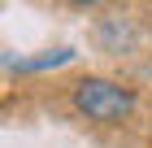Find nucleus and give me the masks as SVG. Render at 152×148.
<instances>
[{"mask_svg": "<svg viewBox=\"0 0 152 148\" xmlns=\"http://www.w3.org/2000/svg\"><path fill=\"white\" fill-rule=\"evenodd\" d=\"M74 109L91 122H122L135 109V91L113 79H78L74 83Z\"/></svg>", "mask_w": 152, "mask_h": 148, "instance_id": "obj_1", "label": "nucleus"}, {"mask_svg": "<svg viewBox=\"0 0 152 148\" xmlns=\"http://www.w3.org/2000/svg\"><path fill=\"white\" fill-rule=\"evenodd\" d=\"M135 39H139V26H135V18H122V13H109V18H100V26H96V44L104 48V52H113V57L130 52Z\"/></svg>", "mask_w": 152, "mask_h": 148, "instance_id": "obj_2", "label": "nucleus"}, {"mask_svg": "<svg viewBox=\"0 0 152 148\" xmlns=\"http://www.w3.org/2000/svg\"><path fill=\"white\" fill-rule=\"evenodd\" d=\"M78 57L74 48H52V52H39V57H4L9 70H22V74H39V70H57V66H70Z\"/></svg>", "mask_w": 152, "mask_h": 148, "instance_id": "obj_3", "label": "nucleus"}]
</instances>
